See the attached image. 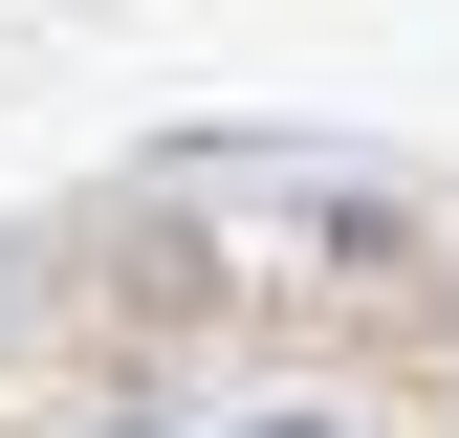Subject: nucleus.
I'll return each mask as SVG.
<instances>
[{"label": "nucleus", "instance_id": "1", "mask_svg": "<svg viewBox=\"0 0 459 438\" xmlns=\"http://www.w3.org/2000/svg\"><path fill=\"white\" fill-rule=\"evenodd\" d=\"M241 438H351V416H241Z\"/></svg>", "mask_w": 459, "mask_h": 438}]
</instances>
